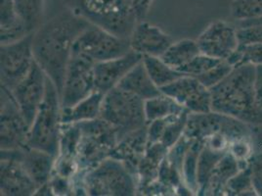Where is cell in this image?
Wrapping results in <instances>:
<instances>
[{"instance_id":"6da1fadb","label":"cell","mask_w":262,"mask_h":196,"mask_svg":"<svg viewBox=\"0 0 262 196\" xmlns=\"http://www.w3.org/2000/svg\"><path fill=\"white\" fill-rule=\"evenodd\" d=\"M90 25L85 19L67 8L34 31V61L52 81L60 96L74 44Z\"/></svg>"},{"instance_id":"ffe728a7","label":"cell","mask_w":262,"mask_h":196,"mask_svg":"<svg viewBox=\"0 0 262 196\" xmlns=\"http://www.w3.org/2000/svg\"><path fill=\"white\" fill-rule=\"evenodd\" d=\"M148 147L147 127L133 131L118 142L110 157L124 164L137 178V170Z\"/></svg>"},{"instance_id":"74e56055","label":"cell","mask_w":262,"mask_h":196,"mask_svg":"<svg viewBox=\"0 0 262 196\" xmlns=\"http://www.w3.org/2000/svg\"><path fill=\"white\" fill-rule=\"evenodd\" d=\"M249 162L251 168L252 185L257 195H262V153L254 152Z\"/></svg>"},{"instance_id":"3957f363","label":"cell","mask_w":262,"mask_h":196,"mask_svg":"<svg viewBox=\"0 0 262 196\" xmlns=\"http://www.w3.org/2000/svg\"><path fill=\"white\" fill-rule=\"evenodd\" d=\"M66 7L120 37L129 38L137 20L130 0H65Z\"/></svg>"},{"instance_id":"9a60e30c","label":"cell","mask_w":262,"mask_h":196,"mask_svg":"<svg viewBox=\"0 0 262 196\" xmlns=\"http://www.w3.org/2000/svg\"><path fill=\"white\" fill-rule=\"evenodd\" d=\"M190 113H208L211 110V92L196 77L184 76L161 88Z\"/></svg>"},{"instance_id":"83f0119b","label":"cell","mask_w":262,"mask_h":196,"mask_svg":"<svg viewBox=\"0 0 262 196\" xmlns=\"http://www.w3.org/2000/svg\"><path fill=\"white\" fill-rule=\"evenodd\" d=\"M227 151L213 149L207 144H204L198 160V168H196L198 192L196 194L203 195L214 167Z\"/></svg>"},{"instance_id":"30bf717a","label":"cell","mask_w":262,"mask_h":196,"mask_svg":"<svg viewBox=\"0 0 262 196\" xmlns=\"http://www.w3.org/2000/svg\"><path fill=\"white\" fill-rule=\"evenodd\" d=\"M94 66L95 62L73 51L61 95L62 109L73 107L96 90Z\"/></svg>"},{"instance_id":"f546056e","label":"cell","mask_w":262,"mask_h":196,"mask_svg":"<svg viewBox=\"0 0 262 196\" xmlns=\"http://www.w3.org/2000/svg\"><path fill=\"white\" fill-rule=\"evenodd\" d=\"M204 142L198 140H192L186 151L183 165H182V178L184 185L192 191V193L198 192L196 185V168L198 160L201 150L204 146Z\"/></svg>"},{"instance_id":"2e32d148","label":"cell","mask_w":262,"mask_h":196,"mask_svg":"<svg viewBox=\"0 0 262 196\" xmlns=\"http://www.w3.org/2000/svg\"><path fill=\"white\" fill-rule=\"evenodd\" d=\"M1 195H34L37 185L27 173L22 163L13 155L11 150H1Z\"/></svg>"},{"instance_id":"d590c367","label":"cell","mask_w":262,"mask_h":196,"mask_svg":"<svg viewBox=\"0 0 262 196\" xmlns=\"http://www.w3.org/2000/svg\"><path fill=\"white\" fill-rule=\"evenodd\" d=\"M233 69L234 67L231 65L228 61L223 60L219 63V65L213 67L207 73L195 77H196L204 86H206L210 89L211 87L216 86L221 81H223L226 76H228L233 71Z\"/></svg>"},{"instance_id":"7c38bea8","label":"cell","mask_w":262,"mask_h":196,"mask_svg":"<svg viewBox=\"0 0 262 196\" xmlns=\"http://www.w3.org/2000/svg\"><path fill=\"white\" fill-rule=\"evenodd\" d=\"M1 150L19 149L27 146L30 127L19 109L11 91L1 87Z\"/></svg>"},{"instance_id":"ba28073f","label":"cell","mask_w":262,"mask_h":196,"mask_svg":"<svg viewBox=\"0 0 262 196\" xmlns=\"http://www.w3.org/2000/svg\"><path fill=\"white\" fill-rule=\"evenodd\" d=\"M187 138L205 142L210 138L222 136L231 143L240 140H251V126L232 116L210 111L190 113L186 126Z\"/></svg>"},{"instance_id":"b9f144b4","label":"cell","mask_w":262,"mask_h":196,"mask_svg":"<svg viewBox=\"0 0 262 196\" xmlns=\"http://www.w3.org/2000/svg\"><path fill=\"white\" fill-rule=\"evenodd\" d=\"M254 89L256 103L262 108V65H255V80Z\"/></svg>"},{"instance_id":"7bdbcfd3","label":"cell","mask_w":262,"mask_h":196,"mask_svg":"<svg viewBox=\"0 0 262 196\" xmlns=\"http://www.w3.org/2000/svg\"><path fill=\"white\" fill-rule=\"evenodd\" d=\"M251 142L253 146L258 148V153H262V125L251 126Z\"/></svg>"},{"instance_id":"60d3db41","label":"cell","mask_w":262,"mask_h":196,"mask_svg":"<svg viewBox=\"0 0 262 196\" xmlns=\"http://www.w3.org/2000/svg\"><path fill=\"white\" fill-rule=\"evenodd\" d=\"M137 22H144L152 7L154 0H130Z\"/></svg>"},{"instance_id":"7a4b0ae2","label":"cell","mask_w":262,"mask_h":196,"mask_svg":"<svg viewBox=\"0 0 262 196\" xmlns=\"http://www.w3.org/2000/svg\"><path fill=\"white\" fill-rule=\"evenodd\" d=\"M255 65L237 66L216 86L210 88L211 110L232 116L250 126L262 125V108L256 103Z\"/></svg>"},{"instance_id":"ab89813d","label":"cell","mask_w":262,"mask_h":196,"mask_svg":"<svg viewBox=\"0 0 262 196\" xmlns=\"http://www.w3.org/2000/svg\"><path fill=\"white\" fill-rule=\"evenodd\" d=\"M239 48L243 52L242 64L251 63L253 65H262V44L240 45Z\"/></svg>"},{"instance_id":"d6986e66","label":"cell","mask_w":262,"mask_h":196,"mask_svg":"<svg viewBox=\"0 0 262 196\" xmlns=\"http://www.w3.org/2000/svg\"><path fill=\"white\" fill-rule=\"evenodd\" d=\"M11 151L22 163L34 184L37 185V189L50 181L54 172L57 157L43 150L29 147L28 145L19 149H12Z\"/></svg>"},{"instance_id":"4dcf8cb0","label":"cell","mask_w":262,"mask_h":196,"mask_svg":"<svg viewBox=\"0 0 262 196\" xmlns=\"http://www.w3.org/2000/svg\"><path fill=\"white\" fill-rule=\"evenodd\" d=\"M18 16L31 32H34L43 17L45 0H14Z\"/></svg>"},{"instance_id":"ac0fdd59","label":"cell","mask_w":262,"mask_h":196,"mask_svg":"<svg viewBox=\"0 0 262 196\" xmlns=\"http://www.w3.org/2000/svg\"><path fill=\"white\" fill-rule=\"evenodd\" d=\"M129 40L133 51L156 57H161L173 43L172 37L161 28L145 21L137 23Z\"/></svg>"},{"instance_id":"5bb4252c","label":"cell","mask_w":262,"mask_h":196,"mask_svg":"<svg viewBox=\"0 0 262 196\" xmlns=\"http://www.w3.org/2000/svg\"><path fill=\"white\" fill-rule=\"evenodd\" d=\"M201 53L227 60L240 46L237 27L223 20L210 23L196 40Z\"/></svg>"},{"instance_id":"f1b7e54d","label":"cell","mask_w":262,"mask_h":196,"mask_svg":"<svg viewBox=\"0 0 262 196\" xmlns=\"http://www.w3.org/2000/svg\"><path fill=\"white\" fill-rule=\"evenodd\" d=\"M143 62L154 83L160 88L165 87L173 83L177 79L184 76V74H182L181 72L167 65L161 57L148 55L143 56Z\"/></svg>"},{"instance_id":"484cf974","label":"cell","mask_w":262,"mask_h":196,"mask_svg":"<svg viewBox=\"0 0 262 196\" xmlns=\"http://www.w3.org/2000/svg\"><path fill=\"white\" fill-rule=\"evenodd\" d=\"M199 54H201V50L196 41L183 38L173 42L161 58L167 65L178 71Z\"/></svg>"},{"instance_id":"5b68a950","label":"cell","mask_w":262,"mask_h":196,"mask_svg":"<svg viewBox=\"0 0 262 196\" xmlns=\"http://www.w3.org/2000/svg\"><path fill=\"white\" fill-rule=\"evenodd\" d=\"M144 103L142 98L115 87L104 96L100 118L116 130L120 142L131 132L148 126Z\"/></svg>"},{"instance_id":"52a82bcc","label":"cell","mask_w":262,"mask_h":196,"mask_svg":"<svg viewBox=\"0 0 262 196\" xmlns=\"http://www.w3.org/2000/svg\"><path fill=\"white\" fill-rule=\"evenodd\" d=\"M77 124L79 131L77 163L79 170L88 171L111 156L119 139L116 130L100 117Z\"/></svg>"},{"instance_id":"8992f818","label":"cell","mask_w":262,"mask_h":196,"mask_svg":"<svg viewBox=\"0 0 262 196\" xmlns=\"http://www.w3.org/2000/svg\"><path fill=\"white\" fill-rule=\"evenodd\" d=\"M88 195L131 196L137 194L136 175L120 160L108 157L84 171L82 177Z\"/></svg>"},{"instance_id":"44dd1931","label":"cell","mask_w":262,"mask_h":196,"mask_svg":"<svg viewBox=\"0 0 262 196\" xmlns=\"http://www.w3.org/2000/svg\"><path fill=\"white\" fill-rule=\"evenodd\" d=\"M249 166V160H238L229 150L214 167L203 195H223L230 179Z\"/></svg>"},{"instance_id":"e0dca14e","label":"cell","mask_w":262,"mask_h":196,"mask_svg":"<svg viewBox=\"0 0 262 196\" xmlns=\"http://www.w3.org/2000/svg\"><path fill=\"white\" fill-rule=\"evenodd\" d=\"M143 60V55L133 50L118 58L97 62L94 66L95 88L104 94L118 87L120 81L134 66Z\"/></svg>"},{"instance_id":"603a6c76","label":"cell","mask_w":262,"mask_h":196,"mask_svg":"<svg viewBox=\"0 0 262 196\" xmlns=\"http://www.w3.org/2000/svg\"><path fill=\"white\" fill-rule=\"evenodd\" d=\"M0 35L1 44L18 42L33 33L18 16L14 0H0Z\"/></svg>"},{"instance_id":"d4e9b609","label":"cell","mask_w":262,"mask_h":196,"mask_svg":"<svg viewBox=\"0 0 262 196\" xmlns=\"http://www.w3.org/2000/svg\"><path fill=\"white\" fill-rule=\"evenodd\" d=\"M104 96V93L95 90L73 107L62 109V124H74L97 119L100 117Z\"/></svg>"},{"instance_id":"8fae6325","label":"cell","mask_w":262,"mask_h":196,"mask_svg":"<svg viewBox=\"0 0 262 196\" xmlns=\"http://www.w3.org/2000/svg\"><path fill=\"white\" fill-rule=\"evenodd\" d=\"M34 32L12 44H1V87L12 91L34 63L33 42Z\"/></svg>"},{"instance_id":"7402d4cb","label":"cell","mask_w":262,"mask_h":196,"mask_svg":"<svg viewBox=\"0 0 262 196\" xmlns=\"http://www.w3.org/2000/svg\"><path fill=\"white\" fill-rule=\"evenodd\" d=\"M118 87L142 98L143 100L158 96L162 93L161 88L157 87L149 75L143 60L131 69L120 81Z\"/></svg>"},{"instance_id":"d6a6232c","label":"cell","mask_w":262,"mask_h":196,"mask_svg":"<svg viewBox=\"0 0 262 196\" xmlns=\"http://www.w3.org/2000/svg\"><path fill=\"white\" fill-rule=\"evenodd\" d=\"M223 195H257L252 185L250 162L248 167L241 170L238 174L230 179Z\"/></svg>"},{"instance_id":"1f68e13d","label":"cell","mask_w":262,"mask_h":196,"mask_svg":"<svg viewBox=\"0 0 262 196\" xmlns=\"http://www.w3.org/2000/svg\"><path fill=\"white\" fill-rule=\"evenodd\" d=\"M189 114L190 112L185 110L180 114L165 118V127L161 143L166 148H171L184 135Z\"/></svg>"},{"instance_id":"ee69618b","label":"cell","mask_w":262,"mask_h":196,"mask_svg":"<svg viewBox=\"0 0 262 196\" xmlns=\"http://www.w3.org/2000/svg\"><path fill=\"white\" fill-rule=\"evenodd\" d=\"M249 26H260L262 27V16L259 18L251 19V20H247V21H239L237 22L236 27H249Z\"/></svg>"},{"instance_id":"f35d334b","label":"cell","mask_w":262,"mask_h":196,"mask_svg":"<svg viewBox=\"0 0 262 196\" xmlns=\"http://www.w3.org/2000/svg\"><path fill=\"white\" fill-rule=\"evenodd\" d=\"M49 184L53 190L54 195H72L74 194L72 180L60 174H52Z\"/></svg>"},{"instance_id":"e575fe53","label":"cell","mask_w":262,"mask_h":196,"mask_svg":"<svg viewBox=\"0 0 262 196\" xmlns=\"http://www.w3.org/2000/svg\"><path fill=\"white\" fill-rule=\"evenodd\" d=\"M221 61L223 60L201 53L193 60H191L188 64L180 68L178 71L186 76H198L207 73L213 67L219 65Z\"/></svg>"},{"instance_id":"cb8c5ba5","label":"cell","mask_w":262,"mask_h":196,"mask_svg":"<svg viewBox=\"0 0 262 196\" xmlns=\"http://www.w3.org/2000/svg\"><path fill=\"white\" fill-rule=\"evenodd\" d=\"M167 152L168 148H166L161 142L148 145L137 170V192H140L145 187L159 179L160 167Z\"/></svg>"},{"instance_id":"836d02e7","label":"cell","mask_w":262,"mask_h":196,"mask_svg":"<svg viewBox=\"0 0 262 196\" xmlns=\"http://www.w3.org/2000/svg\"><path fill=\"white\" fill-rule=\"evenodd\" d=\"M230 11L237 22L259 18L262 16V0H233Z\"/></svg>"},{"instance_id":"277c9868","label":"cell","mask_w":262,"mask_h":196,"mask_svg":"<svg viewBox=\"0 0 262 196\" xmlns=\"http://www.w3.org/2000/svg\"><path fill=\"white\" fill-rule=\"evenodd\" d=\"M61 127V96L52 81L47 76L45 97L30 129L27 145L58 157Z\"/></svg>"},{"instance_id":"4fadbf2b","label":"cell","mask_w":262,"mask_h":196,"mask_svg":"<svg viewBox=\"0 0 262 196\" xmlns=\"http://www.w3.org/2000/svg\"><path fill=\"white\" fill-rule=\"evenodd\" d=\"M47 76L34 61L29 74L13 88L12 95L30 129L41 106L46 92Z\"/></svg>"},{"instance_id":"8d00e7d4","label":"cell","mask_w":262,"mask_h":196,"mask_svg":"<svg viewBox=\"0 0 262 196\" xmlns=\"http://www.w3.org/2000/svg\"><path fill=\"white\" fill-rule=\"evenodd\" d=\"M237 33L240 45L262 44V27L260 26L237 27Z\"/></svg>"},{"instance_id":"4316f807","label":"cell","mask_w":262,"mask_h":196,"mask_svg":"<svg viewBox=\"0 0 262 196\" xmlns=\"http://www.w3.org/2000/svg\"><path fill=\"white\" fill-rule=\"evenodd\" d=\"M145 115L147 123H151L155 120L164 119L172 115H177L185 111V108L181 106L174 99L164 93H161L158 96L145 100Z\"/></svg>"},{"instance_id":"9c48e42d","label":"cell","mask_w":262,"mask_h":196,"mask_svg":"<svg viewBox=\"0 0 262 196\" xmlns=\"http://www.w3.org/2000/svg\"><path fill=\"white\" fill-rule=\"evenodd\" d=\"M131 50L129 38L120 37L94 25H90L77 37L73 47L74 52L84 55L95 63L118 58Z\"/></svg>"}]
</instances>
